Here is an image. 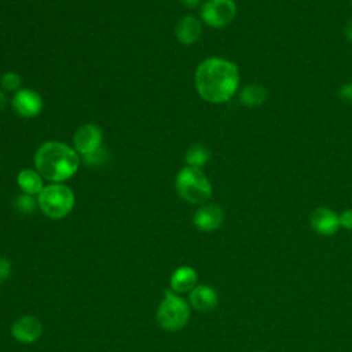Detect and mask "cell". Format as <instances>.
<instances>
[{
    "label": "cell",
    "instance_id": "obj_17",
    "mask_svg": "<svg viewBox=\"0 0 352 352\" xmlns=\"http://www.w3.org/2000/svg\"><path fill=\"white\" fill-rule=\"evenodd\" d=\"M210 158V150L201 144H192L191 147H188L187 153H186V162L187 166H192V168H202Z\"/></svg>",
    "mask_w": 352,
    "mask_h": 352
},
{
    "label": "cell",
    "instance_id": "obj_13",
    "mask_svg": "<svg viewBox=\"0 0 352 352\" xmlns=\"http://www.w3.org/2000/svg\"><path fill=\"white\" fill-rule=\"evenodd\" d=\"M197 282H198V274L190 265H182L176 268L172 272L169 279L170 290L177 294L190 293L197 286Z\"/></svg>",
    "mask_w": 352,
    "mask_h": 352
},
{
    "label": "cell",
    "instance_id": "obj_27",
    "mask_svg": "<svg viewBox=\"0 0 352 352\" xmlns=\"http://www.w3.org/2000/svg\"><path fill=\"white\" fill-rule=\"evenodd\" d=\"M256 352H263V351H256Z\"/></svg>",
    "mask_w": 352,
    "mask_h": 352
},
{
    "label": "cell",
    "instance_id": "obj_1",
    "mask_svg": "<svg viewBox=\"0 0 352 352\" xmlns=\"http://www.w3.org/2000/svg\"><path fill=\"white\" fill-rule=\"evenodd\" d=\"M195 88L210 103L230 100L239 85V70L231 60L212 56L202 60L195 70Z\"/></svg>",
    "mask_w": 352,
    "mask_h": 352
},
{
    "label": "cell",
    "instance_id": "obj_19",
    "mask_svg": "<svg viewBox=\"0 0 352 352\" xmlns=\"http://www.w3.org/2000/svg\"><path fill=\"white\" fill-rule=\"evenodd\" d=\"M1 88L7 92H16L21 87V77L14 72H7L1 76Z\"/></svg>",
    "mask_w": 352,
    "mask_h": 352
},
{
    "label": "cell",
    "instance_id": "obj_3",
    "mask_svg": "<svg viewBox=\"0 0 352 352\" xmlns=\"http://www.w3.org/2000/svg\"><path fill=\"white\" fill-rule=\"evenodd\" d=\"M176 191L186 202L204 205L212 195V184L199 168L184 166L176 176Z\"/></svg>",
    "mask_w": 352,
    "mask_h": 352
},
{
    "label": "cell",
    "instance_id": "obj_8",
    "mask_svg": "<svg viewBox=\"0 0 352 352\" xmlns=\"http://www.w3.org/2000/svg\"><path fill=\"white\" fill-rule=\"evenodd\" d=\"M74 150L80 155H87L102 146V131L95 124L81 125L73 138Z\"/></svg>",
    "mask_w": 352,
    "mask_h": 352
},
{
    "label": "cell",
    "instance_id": "obj_10",
    "mask_svg": "<svg viewBox=\"0 0 352 352\" xmlns=\"http://www.w3.org/2000/svg\"><path fill=\"white\" fill-rule=\"evenodd\" d=\"M192 221L199 231L212 232L221 227L224 221V212L216 204H204L194 213Z\"/></svg>",
    "mask_w": 352,
    "mask_h": 352
},
{
    "label": "cell",
    "instance_id": "obj_21",
    "mask_svg": "<svg viewBox=\"0 0 352 352\" xmlns=\"http://www.w3.org/2000/svg\"><path fill=\"white\" fill-rule=\"evenodd\" d=\"M11 271H12L11 261L6 257H0V282L8 279L11 275Z\"/></svg>",
    "mask_w": 352,
    "mask_h": 352
},
{
    "label": "cell",
    "instance_id": "obj_2",
    "mask_svg": "<svg viewBox=\"0 0 352 352\" xmlns=\"http://www.w3.org/2000/svg\"><path fill=\"white\" fill-rule=\"evenodd\" d=\"M36 170L43 179L60 183L76 175L80 166V154L60 142H45L34 154Z\"/></svg>",
    "mask_w": 352,
    "mask_h": 352
},
{
    "label": "cell",
    "instance_id": "obj_6",
    "mask_svg": "<svg viewBox=\"0 0 352 352\" xmlns=\"http://www.w3.org/2000/svg\"><path fill=\"white\" fill-rule=\"evenodd\" d=\"M236 15V4L234 0H208L202 4V21L214 29L228 26Z\"/></svg>",
    "mask_w": 352,
    "mask_h": 352
},
{
    "label": "cell",
    "instance_id": "obj_11",
    "mask_svg": "<svg viewBox=\"0 0 352 352\" xmlns=\"http://www.w3.org/2000/svg\"><path fill=\"white\" fill-rule=\"evenodd\" d=\"M309 224L312 230L323 236L334 235L340 228V217L330 208H316L309 216Z\"/></svg>",
    "mask_w": 352,
    "mask_h": 352
},
{
    "label": "cell",
    "instance_id": "obj_16",
    "mask_svg": "<svg viewBox=\"0 0 352 352\" xmlns=\"http://www.w3.org/2000/svg\"><path fill=\"white\" fill-rule=\"evenodd\" d=\"M267 99H268V91L260 84H249L239 94L241 103L248 107L261 106Z\"/></svg>",
    "mask_w": 352,
    "mask_h": 352
},
{
    "label": "cell",
    "instance_id": "obj_23",
    "mask_svg": "<svg viewBox=\"0 0 352 352\" xmlns=\"http://www.w3.org/2000/svg\"><path fill=\"white\" fill-rule=\"evenodd\" d=\"M338 95L344 102L352 103V82H346V84L341 85L340 91H338Z\"/></svg>",
    "mask_w": 352,
    "mask_h": 352
},
{
    "label": "cell",
    "instance_id": "obj_24",
    "mask_svg": "<svg viewBox=\"0 0 352 352\" xmlns=\"http://www.w3.org/2000/svg\"><path fill=\"white\" fill-rule=\"evenodd\" d=\"M344 34H345V37H346L349 41H352V16L346 21V23H345V26H344Z\"/></svg>",
    "mask_w": 352,
    "mask_h": 352
},
{
    "label": "cell",
    "instance_id": "obj_22",
    "mask_svg": "<svg viewBox=\"0 0 352 352\" xmlns=\"http://www.w3.org/2000/svg\"><path fill=\"white\" fill-rule=\"evenodd\" d=\"M340 217V227L352 231V209H345L341 214H338Z\"/></svg>",
    "mask_w": 352,
    "mask_h": 352
},
{
    "label": "cell",
    "instance_id": "obj_7",
    "mask_svg": "<svg viewBox=\"0 0 352 352\" xmlns=\"http://www.w3.org/2000/svg\"><path fill=\"white\" fill-rule=\"evenodd\" d=\"M11 104L16 114L25 118H30L41 111L43 98L34 89H19L14 94Z\"/></svg>",
    "mask_w": 352,
    "mask_h": 352
},
{
    "label": "cell",
    "instance_id": "obj_18",
    "mask_svg": "<svg viewBox=\"0 0 352 352\" xmlns=\"http://www.w3.org/2000/svg\"><path fill=\"white\" fill-rule=\"evenodd\" d=\"M37 205L38 204L33 198V195H29V194H25V192L18 195L16 199H15V206L22 213H32V212H34Z\"/></svg>",
    "mask_w": 352,
    "mask_h": 352
},
{
    "label": "cell",
    "instance_id": "obj_5",
    "mask_svg": "<svg viewBox=\"0 0 352 352\" xmlns=\"http://www.w3.org/2000/svg\"><path fill=\"white\" fill-rule=\"evenodd\" d=\"M191 308L190 304L182 298L177 293L170 289L165 292L164 300L157 308V322L158 324L168 331H179L182 330L190 319Z\"/></svg>",
    "mask_w": 352,
    "mask_h": 352
},
{
    "label": "cell",
    "instance_id": "obj_12",
    "mask_svg": "<svg viewBox=\"0 0 352 352\" xmlns=\"http://www.w3.org/2000/svg\"><path fill=\"white\" fill-rule=\"evenodd\" d=\"M190 305L199 312H209L213 311L219 304V294L217 292L209 285H197L188 293Z\"/></svg>",
    "mask_w": 352,
    "mask_h": 352
},
{
    "label": "cell",
    "instance_id": "obj_15",
    "mask_svg": "<svg viewBox=\"0 0 352 352\" xmlns=\"http://www.w3.org/2000/svg\"><path fill=\"white\" fill-rule=\"evenodd\" d=\"M16 183L22 192L29 195H38L44 188L43 177L36 169H22L16 176Z\"/></svg>",
    "mask_w": 352,
    "mask_h": 352
},
{
    "label": "cell",
    "instance_id": "obj_20",
    "mask_svg": "<svg viewBox=\"0 0 352 352\" xmlns=\"http://www.w3.org/2000/svg\"><path fill=\"white\" fill-rule=\"evenodd\" d=\"M84 162L87 165H92V166H98V165H103L104 162H107L109 160V153L107 150H104L102 146L99 148H96L95 151L87 154L82 157Z\"/></svg>",
    "mask_w": 352,
    "mask_h": 352
},
{
    "label": "cell",
    "instance_id": "obj_14",
    "mask_svg": "<svg viewBox=\"0 0 352 352\" xmlns=\"http://www.w3.org/2000/svg\"><path fill=\"white\" fill-rule=\"evenodd\" d=\"M175 33H176L177 40L182 44L191 45L199 40V37L202 34V26H201V22L195 16L186 15L177 22Z\"/></svg>",
    "mask_w": 352,
    "mask_h": 352
},
{
    "label": "cell",
    "instance_id": "obj_25",
    "mask_svg": "<svg viewBox=\"0 0 352 352\" xmlns=\"http://www.w3.org/2000/svg\"><path fill=\"white\" fill-rule=\"evenodd\" d=\"M183 6H186L187 8H195L201 4V0H180Z\"/></svg>",
    "mask_w": 352,
    "mask_h": 352
},
{
    "label": "cell",
    "instance_id": "obj_4",
    "mask_svg": "<svg viewBox=\"0 0 352 352\" xmlns=\"http://www.w3.org/2000/svg\"><path fill=\"white\" fill-rule=\"evenodd\" d=\"M74 194L70 187L62 183H51L44 186L37 197L41 212L54 220L66 217L74 208Z\"/></svg>",
    "mask_w": 352,
    "mask_h": 352
},
{
    "label": "cell",
    "instance_id": "obj_26",
    "mask_svg": "<svg viewBox=\"0 0 352 352\" xmlns=\"http://www.w3.org/2000/svg\"><path fill=\"white\" fill-rule=\"evenodd\" d=\"M6 104H7L6 94H4L3 91H0V114H1V111L6 109Z\"/></svg>",
    "mask_w": 352,
    "mask_h": 352
},
{
    "label": "cell",
    "instance_id": "obj_9",
    "mask_svg": "<svg viewBox=\"0 0 352 352\" xmlns=\"http://www.w3.org/2000/svg\"><path fill=\"white\" fill-rule=\"evenodd\" d=\"M43 333L41 322L33 315H23L18 318L11 326V334L14 340L21 344L36 342Z\"/></svg>",
    "mask_w": 352,
    "mask_h": 352
}]
</instances>
